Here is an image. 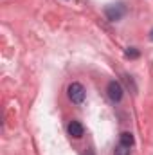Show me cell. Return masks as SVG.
Masks as SVG:
<instances>
[{
  "mask_svg": "<svg viewBox=\"0 0 153 155\" xmlns=\"http://www.w3.org/2000/svg\"><path fill=\"white\" fill-rule=\"evenodd\" d=\"M126 58H139V51H135L133 47H130L126 51Z\"/></svg>",
  "mask_w": 153,
  "mask_h": 155,
  "instance_id": "obj_7",
  "label": "cell"
},
{
  "mask_svg": "<svg viewBox=\"0 0 153 155\" xmlns=\"http://www.w3.org/2000/svg\"><path fill=\"white\" fill-rule=\"evenodd\" d=\"M83 134H85V128H83V124H81L79 121H72V123L69 124V135H70V137L81 139Z\"/></svg>",
  "mask_w": 153,
  "mask_h": 155,
  "instance_id": "obj_4",
  "label": "cell"
},
{
  "mask_svg": "<svg viewBox=\"0 0 153 155\" xmlns=\"http://www.w3.org/2000/svg\"><path fill=\"white\" fill-rule=\"evenodd\" d=\"M106 92H108V97H110L114 103H119V101L122 99V94H124L121 83H117V81H110V83H108Z\"/></svg>",
  "mask_w": 153,
  "mask_h": 155,
  "instance_id": "obj_3",
  "label": "cell"
},
{
  "mask_svg": "<svg viewBox=\"0 0 153 155\" xmlns=\"http://www.w3.org/2000/svg\"><path fill=\"white\" fill-rule=\"evenodd\" d=\"M119 143H121V144H124V146H128V148H132V146H133V143H135L133 134H132V132H122V134H121V137H119Z\"/></svg>",
  "mask_w": 153,
  "mask_h": 155,
  "instance_id": "obj_5",
  "label": "cell"
},
{
  "mask_svg": "<svg viewBox=\"0 0 153 155\" xmlns=\"http://www.w3.org/2000/svg\"><path fill=\"white\" fill-rule=\"evenodd\" d=\"M130 152H132V150H130L128 146H124V144H121V143H119V144L115 146L114 155H130Z\"/></svg>",
  "mask_w": 153,
  "mask_h": 155,
  "instance_id": "obj_6",
  "label": "cell"
},
{
  "mask_svg": "<svg viewBox=\"0 0 153 155\" xmlns=\"http://www.w3.org/2000/svg\"><path fill=\"white\" fill-rule=\"evenodd\" d=\"M150 38H151V40H153V29H151V33H150Z\"/></svg>",
  "mask_w": 153,
  "mask_h": 155,
  "instance_id": "obj_8",
  "label": "cell"
},
{
  "mask_svg": "<svg viewBox=\"0 0 153 155\" xmlns=\"http://www.w3.org/2000/svg\"><path fill=\"white\" fill-rule=\"evenodd\" d=\"M67 96H69V99L74 103V105H81L83 101H85V96H86V92H85V87L81 85V83H70L69 85V88H67Z\"/></svg>",
  "mask_w": 153,
  "mask_h": 155,
  "instance_id": "obj_1",
  "label": "cell"
},
{
  "mask_svg": "<svg viewBox=\"0 0 153 155\" xmlns=\"http://www.w3.org/2000/svg\"><path fill=\"white\" fill-rule=\"evenodd\" d=\"M105 15L110 22H117L126 15V7H124V4H112L105 9Z\"/></svg>",
  "mask_w": 153,
  "mask_h": 155,
  "instance_id": "obj_2",
  "label": "cell"
}]
</instances>
